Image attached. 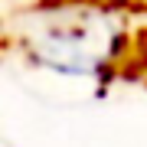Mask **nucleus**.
<instances>
[{
	"mask_svg": "<svg viewBox=\"0 0 147 147\" xmlns=\"http://www.w3.org/2000/svg\"><path fill=\"white\" fill-rule=\"evenodd\" d=\"M144 75H147V69L144 62L134 56V62L131 59H121V82H144Z\"/></svg>",
	"mask_w": 147,
	"mask_h": 147,
	"instance_id": "nucleus-1",
	"label": "nucleus"
},
{
	"mask_svg": "<svg viewBox=\"0 0 147 147\" xmlns=\"http://www.w3.org/2000/svg\"><path fill=\"white\" fill-rule=\"evenodd\" d=\"M134 53H137V59H141V62H144V69H147V30H141V33H137Z\"/></svg>",
	"mask_w": 147,
	"mask_h": 147,
	"instance_id": "nucleus-2",
	"label": "nucleus"
}]
</instances>
